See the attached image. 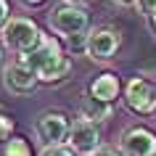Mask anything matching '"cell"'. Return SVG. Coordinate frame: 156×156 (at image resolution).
Here are the masks:
<instances>
[{
    "label": "cell",
    "mask_w": 156,
    "mask_h": 156,
    "mask_svg": "<svg viewBox=\"0 0 156 156\" xmlns=\"http://www.w3.org/2000/svg\"><path fill=\"white\" fill-rule=\"evenodd\" d=\"M19 61H24V64L40 77V82H45V85L61 82V80H66L69 72H72V58L64 53L61 42H58L56 37H50V34H42L40 45H37L32 53L21 56Z\"/></svg>",
    "instance_id": "obj_1"
},
{
    "label": "cell",
    "mask_w": 156,
    "mask_h": 156,
    "mask_svg": "<svg viewBox=\"0 0 156 156\" xmlns=\"http://www.w3.org/2000/svg\"><path fill=\"white\" fill-rule=\"evenodd\" d=\"M0 42L5 50H11L13 56L21 58L42 42V29L27 16H11V21L0 32Z\"/></svg>",
    "instance_id": "obj_2"
},
{
    "label": "cell",
    "mask_w": 156,
    "mask_h": 156,
    "mask_svg": "<svg viewBox=\"0 0 156 156\" xmlns=\"http://www.w3.org/2000/svg\"><path fill=\"white\" fill-rule=\"evenodd\" d=\"M124 103L132 114H154L156 111V74H135L124 87Z\"/></svg>",
    "instance_id": "obj_3"
},
{
    "label": "cell",
    "mask_w": 156,
    "mask_h": 156,
    "mask_svg": "<svg viewBox=\"0 0 156 156\" xmlns=\"http://www.w3.org/2000/svg\"><path fill=\"white\" fill-rule=\"evenodd\" d=\"M122 48V32L114 29V27H93L90 32H87V58L95 61V64H108L111 58L119 53Z\"/></svg>",
    "instance_id": "obj_4"
},
{
    "label": "cell",
    "mask_w": 156,
    "mask_h": 156,
    "mask_svg": "<svg viewBox=\"0 0 156 156\" xmlns=\"http://www.w3.org/2000/svg\"><path fill=\"white\" fill-rule=\"evenodd\" d=\"M48 24L58 37L69 40L74 34L87 32V11L80 5H58V8H50Z\"/></svg>",
    "instance_id": "obj_5"
},
{
    "label": "cell",
    "mask_w": 156,
    "mask_h": 156,
    "mask_svg": "<svg viewBox=\"0 0 156 156\" xmlns=\"http://www.w3.org/2000/svg\"><path fill=\"white\" fill-rule=\"evenodd\" d=\"M69 130H72V122L64 111L48 108L34 119V132L45 146H64L66 138H69Z\"/></svg>",
    "instance_id": "obj_6"
},
{
    "label": "cell",
    "mask_w": 156,
    "mask_h": 156,
    "mask_svg": "<svg viewBox=\"0 0 156 156\" xmlns=\"http://www.w3.org/2000/svg\"><path fill=\"white\" fill-rule=\"evenodd\" d=\"M66 146L72 148L77 156H93L101 148V130L93 122L74 119L72 130H69V138H66Z\"/></svg>",
    "instance_id": "obj_7"
},
{
    "label": "cell",
    "mask_w": 156,
    "mask_h": 156,
    "mask_svg": "<svg viewBox=\"0 0 156 156\" xmlns=\"http://www.w3.org/2000/svg\"><path fill=\"white\" fill-rule=\"evenodd\" d=\"M40 85V77L24 64V61H11L5 69H3V87L11 93V95H29L34 93V87Z\"/></svg>",
    "instance_id": "obj_8"
},
{
    "label": "cell",
    "mask_w": 156,
    "mask_h": 156,
    "mask_svg": "<svg viewBox=\"0 0 156 156\" xmlns=\"http://www.w3.org/2000/svg\"><path fill=\"white\" fill-rule=\"evenodd\" d=\"M119 151L122 156H156V135L148 127L132 124L119 138Z\"/></svg>",
    "instance_id": "obj_9"
},
{
    "label": "cell",
    "mask_w": 156,
    "mask_h": 156,
    "mask_svg": "<svg viewBox=\"0 0 156 156\" xmlns=\"http://www.w3.org/2000/svg\"><path fill=\"white\" fill-rule=\"evenodd\" d=\"M119 90H122V85H119V77L116 74H101L90 82V90L87 95L101 103H111V101L119 98Z\"/></svg>",
    "instance_id": "obj_10"
},
{
    "label": "cell",
    "mask_w": 156,
    "mask_h": 156,
    "mask_svg": "<svg viewBox=\"0 0 156 156\" xmlns=\"http://www.w3.org/2000/svg\"><path fill=\"white\" fill-rule=\"evenodd\" d=\"M108 116H111V103H101V101L90 98V95H85L82 103H80V119L85 122H106Z\"/></svg>",
    "instance_id": "obj_11"
},
{
    "label": "cell",
    "mask_w": 156,
    "mask_h": 156,
    "mask_svg": "<svg viewBox=\"0 0 156 156\" xmlns=\"http://www.w3.org/2000/svg\"><path fill=\"white\" fill-rule=\"evenodd\" d=\"M3 154L5 156H32V151H29V143L24 138H11L5 143V151Z\"/></svg>",
    "instance_id": "obj_12"
},
{
    "label": "cell",
    "mask_w": 156,
    "mask_h": 156,
    "mask_svg": "<svg viewBox=\"0 0 156 156\" xmlns=\"http://www.w3.org/2000/svg\"><path fill=\"white\" fill-rule=\"evenodd\" d=\"M135 8H138V13H140L143 19L151 21V19L156 16V0H138V3H135Z\"/></svg>",
    "instance_id": "obj_13"
},
{
    "label": "cell",
    "mask_w": 156,
    "mask_h": 156,
    "mask_svg": "<svg viewBox=\"0 0 156 156\" xmlns=\"http://www.w3.org/2000/svg\"><path fill=\"white\" fill-rule=\"evenodd\" d=\"M87 32H90V29H87ZM87 32L74 34V37H69V40H66V45H69V50H72V53H77V50H87Z\"/></svg>",
    "instance_id": "obj_14"
},
{
    "label": "cell",
    "mask_w": 156,
    "mask_h": 156,
    "mask_svg": "<svg viewBox=\"0 0 156 156\" xmlns=\"http://www.w3.org/2000/svg\"><path fill=\"white\" fill-rule=\"evenodd\" d=\"M40 156H77V154L64 143V146H45L40 151Z\"/></svg>",
    "instance_id": "obj_15"
},
{
    "label": "cell",
    "mask_w": 156,
    "mask_h": 156,
    "mask_svg": "<svg viewBox=\"0 0 156 156\" xmlns=\"http://www.w3.org/2000/svg\"><path fill=\"white\" fill-rule=\"evenodd\" d=\"M11 130H13V119L0 111V140H11Z\"/></svg>",
    "instance_id": "obj_16"
},
{
    "label": "cell",
    "mask_w": 156,
    "mask_h": 156,
    "mask_svg": "<svg viewBox=\"0 0 156 156\" xmlns=\"http://www.w3.org/2000/svg\"><path fill=\"white\" fill-rule=\"evenodd\" d=\"M11 21V11H8V0H0V32H3V27Z\"/></svg>",
    "instance_id": "obj_17"
},
{
    "label": "cell",
    "mask_w": 156,
    "mask_h": 156,
    "mask_svg": "<svg viewBox=\"0 0 156 156\" xmlns=\"http://www.w3.org/2000/svg\"><path fill=\"white\" fill-rule=\"evenodd\" d=\"M93 156H122V151H119V148H114V146H101Z\"/></svg>",
    "instance_id": "obj_18"
},
{
    "label": "cell",
    "mask_w": 156,
    "mask_h": 156,
    "mask_svg": "<svg viewBox=\"0 0 156 156\" xmlns=\"http://www.w3.org/2000/svg\"><path fill=\"white\" fill-rule=\"evenodd\" d=\"M114 5H119V8H135V3L138 0H111Z\"/></svg>",
    "instance_id": "obj_19"
},
{
    "label": "cell",
    "mask_w": 156,
    "mask_h": 156,
    "mask_svg": "<svg viewBox=\"0 0 156 156\" xmlns=\"http://www.w3.org/2000/svg\"><path fill=\"white\" fill-rule=\"evenodd\" d=\"M21 5H27V8H37V5H42L45 0H19Z\"/></svg>",
    "instance_id": "obj_20"
},
{
    "label": "cell",
    "mask_w": 156,
    "mask_h": 156,
    "mask_svg": "<svg viewBox=\"0 0 156 156\" xmlns=\"http://www.w3.org/2000/svg\"><path fill=\"white\" fill-rule=\"evenodd\" d=\"M85 3L87 0H64V5H80V8H85Z\"/></svg>",
    "instance_id": "obj_21"
},
{
    "label": "cell",
    "mask_w": 156,
    "mask_h": 156,
    "mask_svg": "<svg viewBox=\"0 0 156 156\" xmlns=\"http://www.w3.org/2000/svg\"><path fill=\"white\" fill-rule=\"evenodd\" d=\"M3 53H5V48H3V42H0V69H5V66H3Z\"/></svg>",
    "instance_id": "obj_22"
},
{
    "label": "cell",
    "mask_w": 156,
    "mask_h": 156,
    "mask_svg": "<svg viewBox=\"0 0 156 156\" xmlns=\"http://www.w3.org/2000/svg\"><path fill=\"white\" fill-rule=\"evenodd\" d=\"M151 29H154V32H156V16L151 19Z\"/></svg>",
    "instance_id": "obj_23"
}]
</instances>
